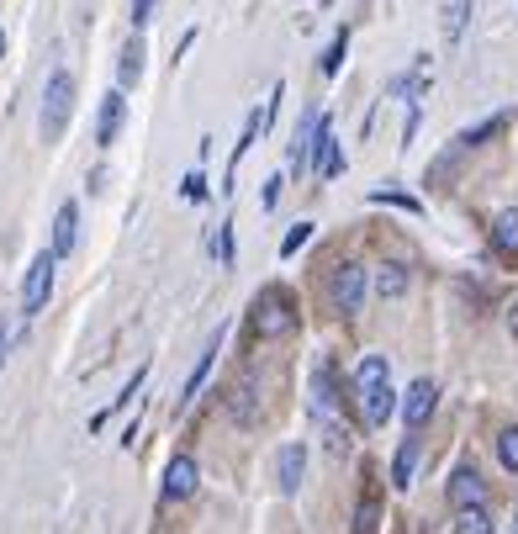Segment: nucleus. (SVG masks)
Wrapping results in <instances>:
<instances>
[{"label":"nucleus","instance_id":"obj_19","mask_svg":"<svg viewBox=\"0 0 518 534\" xmlns=\"http://www.w3.org/2000/svg\"><path fill=\"white\" fill-rule=\"evenodd\" d=\"M217 349H222V328L207 339V349H201V360H196V371H191V381H185V392H180V402H191L196 392H201V381L212 376V360H217Z\"/></svg>","mask_w":518,"mask_h":534},{"label":"nucleus","instance_id":"obj_16","mask_svg":"<svg viewBox=\"0 0 518 534\" xmlns=\"http://www.w3.org/2000/svg\"><path fill=\"white\" fill-rule=\"evenodd\" d=\"M74 238H80V207H74V201H64L59 217H53V254H59V260L74 249Z\"/></svg>","mask_w":518,"mask_h":534},{"label":"nucleus","instance_id":"obj_4","mask_svg":"<svg viewBox=\"0 0 518 534\" xmlns=\"http://www.w3.org/2000/svg\"><path fill=\"white\" fill-rule=\"evenodd\" d=\"M69 112H74V75L69 69H53L48 75V90H43V143H59L64 127H69Z\"/></svg>","mask_w":518,"mask_h":534},{"label":"nucleus","instance_id":"obj_26","mask_svg":"<svg viewBox=\"0 0 518 534\" xmlns=\"http://www.w3.org/2000/svg\"><path fill=\"white\" fill-rule=\"evenodd\" d=\"M307 238H312V223H296V228H291V233L281 238V254H286V260H291V254H296V249H302V244H307Z\"/></svg>","mask_w":518,"mask_h":534},{"label":"nucleus","instance_id":"obj_34","mask_svg":"<svg viewBox=\"0 0 518 534\" xmlns=\"http://www.w3.org/2000/svg\"><path fill=\"white\" fill-rule=\"evenodd\" d=\"M0 59H6V32H0Z\"/></svg>","mask_w":518,"mask_h":534},{"label":"nucleus","instance_id":"obj_12","mask_svg":"<svg viewBox=\"0 0 518 534\" xmlns=\"http://www.w3.org/2000/svg\"><path fill=\"white\" fill-rule=\"evenodd\" d=\"M318 127H323V112H307L302 122H296V133H291V170H302V164L312 159V143H318Z\"/></svg>","mask_w":518,"mask_h":534},{"label":"nucleus","instance_id":"obj_20","mask_svg":"<svg viewBox=\"0 0 518 534\" xmlns=\"http://www.w3.org/2000/svg\"><path fill=\"white\" fill-rule=\"evenodd\" d=\"M117 80H122V85H138V80H143V38H127V43H122Z\"/></svg>","mask_w":518,"mask_h":534},{"label":"nucleus","instance_id":"obj_6","mask_svg":"<svg viewBox=\"0 0 518 534\" xmlns=\"http://www.w3.org/2000/svg\"><path fill=\"white\" fill-rule=\"evenodd\" d=\"M328 302L333 312H344V318H355L360 302H365V270L360 265H339L328 275Z\"/></svg>","mask_w":518,"mask_h":534},{"label":"nucleus","instance_id":"obj_30","mask_svg":"<svg viewBox=\"0 0 518 534\" xmlns=\"http://www.w3.org/2000/svg\"><path fill=\"white\" fill-rule=\"evenodd\" d=\"M154 6H159V0H133V32L154 22Z\"/></svg>","mask_w":518,"mask_h":534},{"label":"nucleus","instance_id":"obj_11","mask_svg":"<svg viewBox=\"0 0 518 534\" xmlns=\"http://www.w3.org/2000/svg\"><path fill=\"white\" fill-rule=\"evenodd\" d=\"M127 117V101H122V90H111V96H101V117H96V143L106 149V143H117V127Z\"/></svg>","mask_w":518,"mask_h":534},{"label":"nucleus","instance_id":"obj_9","mask_svg":"<svg viewBox=\"0 0 518 534\" xmlns=\"http://www.w3.org/2000/svg\"><path fill=\"white\" fill-rule=\"evenodd\" d=\"M444 497H450V508H481L487 503V482L476 476V466H460L450 476V487H444Z\"/></svg>","mask_w":518,"mask_h":534},{"label":"nucleus","instance_id":"obj_10","mask_svg":"<svg viewBox=\"0 0 518 534\" xmlns=\"http://www.w3.org/2000/svg\"><path fill=\"white\" fill-rule=\"evenodd\" d=\"M254 397H259L254 392V376H238L228 386V418L238 423V429H254V423H259V402Z\"/></svg>","mask_w":518,"mask_h":534},{"label":"nucleus","instance_id":"obj_7","mask_svg":"<svg viewBox=\"0 0 518 534\" xmlns=\"http://www.w3.org/2000/svg\"><path fill=\"white\" fill-rule=\"evenodd\" d=\"M312 170H318L323 180H333V175H344V149H339V133H333V122L323 117V127H318V143H312Z\"/></svg>","mask_w":518,"mask_h":534},{"label":"nucleus","instance_id":"obj_21","mask_svg":"<svg viewBox=\"0 0 518 534\" xmlns=\"http://www.w3.org/2000/svg\"><path fill=\"white\" fill-rule=\"evenodd\" d=\"M376 524H381V497H376V487H365L355 503V534H376Z\"/></svg>","mask_w":518,"mask_h":534},{"label":"nucleus","instance_id":"obj_14","mask_svg":"<svg viewBox=\"0 0 518 534\" xmlns=\"http://www.w3.org/2000/svg\"><path fill=\"white\" fill-rule=\"evenodd\" d=\"M418 450H423V445H418V429H413V434H407L402 445H397V455H392V487H397V492H407V487H413Z\"/></svg>","mask_w":518,"mask_h":534},{"label":"nucleus","instance_id":"obj_23","mask_svg":"<svg viewBox=\"0 0 518 534\" xmlns=\"http://www.w3.org/2000/svg\"><path fill=\"white\" fill-rule=\"evenodd\" d=\"M376 291H381V297H402V291H407V270L402 265H381Z\"/></svg>","mask_w":518,"mask_h":534},{"label":"nucleus","instance_id":"obj_25","mask_svg":"<svg viewBox=\"0 0 518 534\" xmlns=\"http://www.w3.org/2000/svg\"><path fill=\"white\" fill-rule=\"evenodd\" d=\"M497 460H503L508 471H518V429H503V434H497Z\"/></svg>","mask_w":518,"mask_h":534},{"label":"nucleus","instance_id":"obj_8","mask_svg":"<svg viewBox=\"0 0 518 534\" xmlns=\"http://www.w3.org/2000/svg\"><path fill=\"white\" fill-rule=\"evenodd\" d=\"M434 402H439V386L429 376H418L413 386H407V402H402V418H407V429H423L434 413Z\"/></svg>","mask_w":518,"mask_h":534},{"label":"nucleus","instance_id":"obj_5","mask_svg":"<svg viewBox=\"0 0 518 534\" xmlns=\"http://www.w3.org/2000/svg\"><path fill=\"white\" fill-rule=\"evenodd\" d=\"M53 270H59V254H53V249H43V254L27 265V281H22V312H27V318H37V312L48 307V297H53Z\"/></svg>","mask_w":518,"mask_h":534},{"label":"nucleus","instance_id":"obj_22","mask_svg":"<svg viewBox=\"0 0 518 534\" xmlns=\"http://www.w3.org/2000/svg\"><path fill=\"white\" fill-rule=\"evenodd\" d=\"M455 534H492V513L481 508H455Z\"/></svg>","mask_w":518,"mask_h":534},{"label":"nucleus","instance_id":"obj_17","mask_svg":"<svg viewBox=\"0 0 518 534\" xmlns=\"http://www.w3.org/2000/svg\"><path fill=\"white\" fill-rule=\"evenodd\" d=\"M302 471H307V445H286L281 460H275V476H281V492L302 487Z\"/></svg>","mask_w":518,"mask_h":534},{"label":"nucleus","instance_id":"obj_29","mask_svg":"<svg viewBox=\"0 0 518 534\" xmlns=\"http://www.w3.org/2000/svg\"><path fill=\"white\" fill-rule=\"evenodd\" d=\"M466 11H471V0H455V6H450V27H444V32H450V43L460 38V27H466Z\"/></svg>","mask_w":518,"mask_h":534},{"label":"nucleus","instance_id":"obj_1","mask_svg":"<svg viewBox=\"0 0 518 534\" xmlns=\"http://www.w3.org/2000/svg\"><path fill=\"white\" fill-rule=\"evenodd\" d=\"M339 376H333V360H318L312 365V423L323 429V439H328V450L333 455H349V445H355V434H349V423L339 418Z\"/></svg>","mask_w":518,"mask_h":534},{"label":"nucleus","instance_id":"obj_3","mask_svg":"<svg viewBox=\"0 0 518 534\" xmlns=\"http://www.w3.org/2000/svg\"><path fill=\"white\" fill-rule=\"evenodd\" d=\"M249 323H254L259 339H286V334H296L302 312H296V302H291L286 286H259V297H254V307H249Z\"/></svg>","mask_w":518,"mask_h":534},{"label":"nucleus","instance_id":"obj_18","mask_svg":"<svg viewBox=\"0 0 518 534\" xmlns=\"http://www.w3.org/2000/svg\"><path fill=\"white\" fill-rule=\"evenodd\" d=\"M492 249L503 254V260H518V207L497 212V223H492Z\"/></svg>","mask_w":518,"mask_h":534},{"label":"nucleus","instance_id":"obj_33","mask_svg":"<svg viewBox=\"0 0 518 534\" xmlns=\"http://www.w3.org/2000/svg\"><path fill=\"white\" fill-rule=\"evenodd\" d=\"M508 334H513V339H518V302H513V307H508Z\"/></svg>","mask_w":518,"mask_h":534},{"label":"nucleus","instance_id":"obj_15","mask_svg":"<svg viewBox=\"0 0 518 534\" xmlns=\"http://www.w3.org/2000/svg\"><path fill=\"white\" fill-rule=\"evenodd\" d=\"M259 138H265V112H249V122H244V138L233 143V159H228V186H222V191H233V175H238V164L249 159V149H254Z\"/></svg>","mask_w":518,"mask_h":534},{"label":"nucleus","instance_id":"obj_2","mask_svg":"<svg viewBox=\"0 0 518 534\" xmlns=\"http://www.w3.org/2000/svg\"><path fill=\"white\" fill-rule=\"evenodd\" d=\"M355 392H360V413H365V423H370V429H381V423L397 413V392H392V365H386V355H365V360H360Z\"/></svg>","mask_w":518,"mask_h":534},{"label":"nucleus","instance_id":"obj_27","mask_svg":"<svg viewBox=\"0 0 518 534\" xmlns=\"http://www.w3.org/2000/svg\"><path fill=\"white\" fill-rule=\"evenodd\" d=\"M370 201H376V207H386V201H392V207H402V212H418V201L402 196V191H370Z\"/></svg>","mask_w":518,"mask_h":534},{"label":"nucleus","instance_id":"obj_28","mask_svg":"<svg viewBox=\"0 0 518 534\" xmlns=\"http://www.w3.org/2000/svg\"><path fill=\"white\" fill-rule=\"evenodd\" d=\"M180 196H185V201H207V180H201V175H185V180H180Z\"/></svg>","mask_w":518,"mask_h":534},{"label":"nucleus","instance_id":"obj_31","mask_svg":"<svg viewBox=\"0 0 518 534\" xmlns=\"http://www.w3.org/2000/svg\"><path fill=\"white\" fill-rule=\"evenodd\" d=\"M233 223H222V233H217V249H222V265H233V233H228Z\"/></svg>","mask_w":518,"mask_h":534},{"label":"nucleus","instance_id":"obj_32","mask_svg":"<svg viewBox=\"0 0 518 534\" xmlns=\"http://www.w3.org/2000/svg\"><path fill=\"white\" fill-rule=\"evenodd\" d=\"M6 349H11V328L0 323V360H6Z\"/></svg>","mask_w":518,"mask_h":534},{"label":"nucleus","instance_id":"obj_13","mask_svg":"<svg viewBox=\"0 0 518 534\" xmlns=\"http://www.w3.org/2000/svg\"><path fill=\"white\" fill-rule=\"evenodd\" d=\"M196 492V460L191 455H175L164 466V497H191Z\"/></svg>","mask_w":518,"mask_h":534},{"label":"nucleus","instance_id":"obj_24","mask_svg":"<svg viewBox=\"0 0 518 534\" xmlns=\"http://www.w3.org/2000/svg\"><path fill=\"white\" fill-rule=\"evenodd\" d=\"M344 53H349V27H339V38L328 43V53H323V75H339V69H344Z\"/></svg>","mask_w":518,"mask_h":534}]
</instances>
